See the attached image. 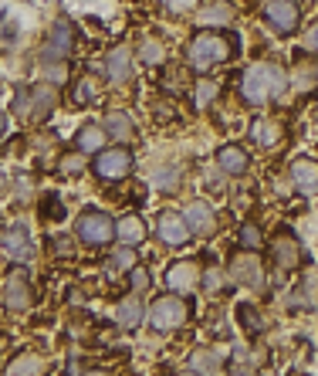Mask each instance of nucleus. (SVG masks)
<instances>
[{
	"instance_id": "19",
	"label": "nucleus",
	"mask_w": 318,
	"mask_h": 376,
	"mask_svg": "<svg viewBox=\"0 0 318 376\" xmlns=\"http://www.w3.org/2000/svg\"><path fill=\"white\" fill-rule=\"evenodd\" d=\"M105 126H95V122H85L81 129L75 132V146H78V153H102V146H105Z\"/></svg>"
},
{
	"instance_id": "4",
	"label": "nucleus",
	"mask_w": 318,
	"mask_h": 376,
	"mask_svg": "<svg viewBox=\"0 0 318 376\" xmlns=\"http://www.w3.org/2000/svg\"><path fill=\"white\" fill-rule=\"evenodd\" d=\"M78 237L91 247H105L115 241V221L105 214V210H81V217L75 221Z\"/></svg>"
},
{
	"instance_id": "31",
	"label": "nucleus",
	"mask_w": 318,
	"mask_h": 376,
	"mask_svg": "<svg viewBox=\"0 0 318 376\" xmlns=\"http://www.w3.org/2000/svg\"><path fill=\"white\" fill-rule=\"evenodd\" d=\"M237 241H241V247H247V251H261V227L257 224H241V234H237Z\"/></svg>"
},
{
	"instance_id": "12",
	"label": "nucleus",
	"mask_w": 318,
	"mask_h": 376,
	"mask_svg": "<svg viewBox=\"0 0 318 376\" xmlns=\"http://www.w3.org/2000/svg\"><path fill=\"white\" fill-rule=\"evenodd\" d=\"M4 251H7V258L11 261H31L34 258V241H31V234H27L24 224H11L7 234H4Z\"/></svg>"
},
{
	"instance_id": "28",
	"label": "nucleus",
	"mask_w": 318,
	"mask_h": 376,
	"mask_svg": "<svg viewBox=\"0 0 318 376\" xmlns=\"http://www.w3.org/2000/svg\"><path fill=\"white\" fill-rule=\"evenodd\" d=\"M99 99V81L91 75H85V78H78V85L71 89V102L75 105H89V102H95Z\"/></svg>"
},
{
	"instance_id": "30",
	"label": "nucleus",
	"mask_w": 318,
	"mask_h": 376,
	"mask_svg": "<svg viewBox=\"0 0 318 376\" xmlns=\"http://www.w3.org/2000/svg\"><path fill=\"white\" fill-rule=\"evenodd\" d=\"M163 58H166V48H163V41H156V38H146L139 44V61H146V65L153 68V65H163Z\"/></svg>"
},
{
	"instance_id": "24",
	"label": "nucleus",
	"mask_w": 318,
	"mask_h": 376,
	"mask_svg": "<svg viewBox=\"0 0 318 376\" xmlns=\"http://www.w3.org/2000/svg\"><path fill=\"white\" fill-rule=\"evenodd\" d=\"M48 370L44 366V356H34V352H24V356H17L14 363H7V373H21V376H41Z\"/></svg>"
},
{
	"instance_id": "6",
	"label": "nucleus",
	"mask_w": 318,
	"mask_h": 376,
	"mask_svg": "<svg viewBox=\"0 0 318 376\" xmlns=\"http://www.w3.org/2000/svg\"><path fill=\"white\" fill-rule=\"evenodd\" d=\"M71 48H75V24L68 17H58L51 24L44 48H41V61H64L71 54Z\"/></svg>"
},
{
	"instance_id": "26",
	"label": "nucleus",
	"mask_w": 318,
	"mask_h": 376,
	"mask_svg": "<svg viewBox=\"0 0 318 376\" xmlns=\"http://www.w3.org/2000/svg\"><path fill=\"white\" fill-rule=\"evenodd\" d=\"M54 102H58V95H54V89L48 85H38V89L31 91V116H48L54 109Z\"/></svg>"
},
{
	"instance_id": "35",
	"label": "nucleus",
	"mask_w": 318,
	"mask_h": 376,
	"mask_svg": "<svg viewBox=\"0 0 318 376\" xmlns=\"http://www.w3.org/2000/svg\"><path fill=\"white\" fill-rule=\"evenodd\" d=\"M132 288H136V292H142V288H149V272H146V268H139V264H136V268H132Z\"/></svg>"
},
{
	"instance_id": "2",
	"label": "nucleus",
	"mask_w": 318,
	"mask_h": 376,
	"mask_svg": "<svg viewBox=\"0 0 318 376\" xmlns=\"http://www.w3.org/2000/svg\"><path fill=\"white\" fill-rule=\"evenodd\" d=\"M230 51H237V44H230V38L214 34V31H204V34H197V38L190 41L187 58H190L193 71H210V68L224 65L230 58Z\"/></svg>"
},
{
	"instance_id": "8",
	"label": "nucleus",
	"mask_w": 318,
	"mask_h": 376,
	"mask_svg": "<svg viewBox=\"0 0 318 376\" xmlns=\"http://www.w3.org/2000/svg\"><path fill=\"white\" fill-rule=\"evenodd\" d=\"M156 234H159V241H166L169 247H183L187 241H190V224H187V217L183 214H177V210H163L159 217H156Z\"/></svg>"
},
{
	"instance_id": "3",
	"label": "nucleus",
	"mask_w": 318,
	"mask_h": 376,
	"mask_svg": "<svg viewBox=\"0 0 318 376\" xmlns=\"http://www.w3.org/2000/svg\"><path fill=\"white\" fill-rule=\"evenodd\" d=\"M190 319V305L179 299V292H169V295H159L153 299V309H149V325L156 332H173L179 325Z\"/></svg>"
},
{
	"instance_id": "15",
	"label": "nucleus",
	"mask_w": 318,
	"mask_h": 376,
	"mask_svg": "<svg viewBox=\"0 0 318 376\" xmlns=\"http://www.w3.org/2000/svg\"><path fill=\"white\" fill-rule=\"evenodd\" d=\"M292 183L298 187V194L315 197L318 194V163L315 159H308V156L294 159L292 163Z\"/></svg>"
},
{
	"instance_id": "18",
	"label": "nucleus",
	"mask_w": 318,
	"mask_h": 376,
	"mask_svg": "<svg viewBox=\"0 0 318 376\" xmlns=\"http://www.w3.org/2000/svg\"><path fill=\"white\" fill-rule=\"evenodd\" d=\"M271 251H274V261H278V268H288V272H294V268L302 264V247H298V241H294L292 234H281Z\"/></svg>"
},
{
	"instance_id": "32",
	"label": "nucleus",
	"mask_w": 318,
	"mask_h": 376,
	"mask_svg": "<svg viewBox=\"0 0 318 376\" xmlns=\"http://www.w3.org/2000/svg\"><path fill=\"white\" fill-rule=\"evenodd\" d=\"M217 95H220V85H217V81H210V78L200 81V85H197V109H207Z\"/></svg>"
},
{
	"instance_id": "41",
	"label": "nucleus",
	"mask_w": 318,
	"mask_h": 376,
	"mask_svg": "<svg viewBox=\"0 0 318 376\" xmlns=\"http://www.w3.org/2000/svg\"><path fill=\"white\" fill-rule=\"evenodd\" d=\"M64 299H68V305H81V299H85V295H81L78 288H68V292H64Z\"/></svg>"
},
{
	"instance_id": "13",
	"label": "nucleus",
	"mask_w": 318,
	"mask_h": 376,
	"mask_svg": "<svg viewBox=\"0 0 318 376\" xmlns=\"http://www.w3.org/2000/svg\"><path fill=\"white\" fill-rule=\"evenodd\" d=\"M183 217H187V224H190V231L200 234V237L217 234V214H214V207H210L207 200H193V204H187Z\"/></svg>"
},
{
	"instance_id": "42",
	"label": "nucleus",
	"mask_w": 318,
	"mask_h": 376,
	"mask_svg": "<svg viewBox=\"0 0 318 376\" xmlns=\"http://www.w3.org/2000/svg\"><path fill=\"white\" fill-rule=\"evenodd\" d=\"M44 78H51V81H61L64 78V71L58 65H51V68H44Z\"/></svg>"
},
{
	"instance_id": "33",
	"label": "nucleus",
	"mask_w": 318,
	"mask_h": 376,
	"mask_svg": "<svg viewBox=\"0 0 318 376\" xmlns=\"http://www.w3.org/2000/svg\"><path fill=\"white\" fill-rule=\"evenodd\" d=\"M112 264H115V268H126V272H132V268H136V247H132V244L115 247Z\"/></svg>"
},
{
	"instance_id": "14",
	"label": "nucleus",
	"mask_w": 318,
	"mask_h": 376,
	"mask_svg": "<svg viewBox=\"0 0 318 376\" xmlns=\"http://www.w3.org/2000/svg\"><path fill=\"white\" fill-rule=\"evenodd\" d=\"M105 75H109L112 85H126L129 78H132V51H129L126 44H119V48L109 51V58H105Z\"/></svg>"
},
{
	"instance_id": "17",
	"label": "nucleus",
	"mask_w": 318,
	"mask_h": 376,
	"mask_svg": "<svg viewBox=\"0 0 318 376\" xmlns=\"http://www.w3.org/2000/svg\"><path fill=\"white\" fill-rule=\"evenodd\" d=\"M217 167L224 169V173H230V177H241V173H247L251 159H247V153H244L241 146H220L217 149Z\"/></svg>"
},
{
	"instance_id": "43",
	"label": "nucleus",
	"mask_w": 318,
	"mask_h": 376,
	"mask_svg": "<svg viewBox=\"0 0 318 376\" xmlns=\"http://www.w3.org/2000/svg\"><path fill=\"white\" fill-rule=\"evenodd\" d=\"M4 132H7V116L0 112V136H4Z\"/></svg>"
},
{
	"instance_id": "1",
	"label": "nucleus",
	"mask_w": 318,
	"mask_h": 376,
	"mask_svg": "<svg viewBox=\"0 0 318 376\" xmlns=\"http://www.w3.org/2000/svg\"><path fill=\"white\" fill-rule=\"evenodd\" d=\"M284 89V71L274 65H251L241 78V95L247 99L251 105H264L271 102L278 91Z\"/></svg>"
},
{
	"instance_id": "10",
	"label": "nucleus",
	"mask_w": 318,
	"mask_h": 376,
	"mask_svg": "<svg viewBox=\"0 0 318 376\" xmlns=\"http://www.w3.org/2000/svg\"><path fill=\"white\" fill-rule=\"evenodd\" d=\"M264 17L278 34H294L298 24H302V14H298V7H294L292 0H271L264 7Z\"/></svg>"
},
{
	"instance_id": "20",
	"label": "nucleus",
	"mask_w": 318,
	"mask_h": 376,
	"mask_svg": "<svg viewBox=\"0 0 318 376\" xmlns=\"http://www.w3.org/2000/svg\"><path fill=\"white\" fill-rule=\"evenodd\" d=\"M281 136H284V129H281L274 119H254V122H251V139H254L261 149H271V146H278Z\"/></svg>"
},
{
	"instance_id": "11",
	"label": "nucleus",
	"mask_w": 318,
	"mask_h": 376,
	"mask_svg": "<svg viewBox=\"0 0 318 376\" xmlns=\"http://www.w3.org/2000/svg\"><path fill=\"white\" fill-rule=\"evenodd\" d=\"M200 285V264L197 261H177V264H169V272H166V288L169 292H179V295H187L193 288Z\"/></svg>"
},
{
	"instance_id": "16",
	"label": "nucleus",
	"mask_w": 318,
	"mask_h": 376,
	"mask_svg": "<svg viewBox=\"0 0 318 376\" xmlns=\"http://www.w3.org/2000/svg\"><path fill=\"white\" fill-rule=\"evenodd\" d=\"M197 21L207 27H227L234 21V4H227V0H207L204 7L197 11Z\"/></svg>"
},
{
	"instance_id": "37",
	"label": "nucleus",
	"mask_w": 318,
	"mask_h": 376,
	"mask_svg": "<svg viewBox=\"0 0 318 376\" xmlns=\"http://www.w3.org/2000/svg\"><path fill=\"white\" fill-rule=\"evenodd\" d=\"M48 214H51L54 221H61V217H64L61 204H58V200H54V197H48V207H41V217H48Z\"/></svg>"
},
{
	"instance_id": "39",
	"label": "nucleus",
	"mask_w": 318,
	"mask_h": 376,
	"mask_svg": "<svg viewBox=\"0 0 318 376\" xmlns=\"http://www.w3.org/2000/svg\"><path fill=\"white\" fill-rule=\"evenodd\" d=\"M81 167H85V163H81V156H64V159H61L64 173H81Z\"/></svg>"
},
{
	"instance_id": "7",
	"label": "nucleus",
	"mask_w": 318,
	"mask_h": 376,
	"mask_svg": "<svg viewBox=\"0 0 318 376\" xmlns=\"http://www.w3.org/2000/svg\"><path fill=\"white\" fill-rule=\"evenodd\" d=\"M230 278L247 288H264L267 278H264V264L257 258V251H247V247H244L237 258H230Z\"/></svg>"
},
{
	"instance_id": "34",
	"label": "nucleus",
	"mask_w": 318,
	"mask_h": 376,
	"mask_svg": "<svg viewBox=\"0 0 318 376\" xmlns=\"http://www.w3.org/2000/svg\"><path fill=\"white\" fill-rule=\"evenodd\" d=\"M14 112L17 116H31V89H17V95H14Z\"/></svg>"
},
{
	"instance_id": "22",
	"label": "nucleus",
	"mask_w": 318,
	"mask_h": 376,
	"mask_svg": "<svg viewBox=\"0 0 318 376\" xmlns=\"http://www.w3.org/2000/svg\"><path fill=\"white\" fill-rule=\"evenodd\" d=\"M115 322L122 325L126 332L139 329V322H142V302L139 299H122V302H119V309H115Z\"/></svg>"
},
{
	"instance_id": "40",
	"label": "nucleus",
	"mask_w": 318,
	"mask_h": 376,
	"mask_svg": "<svg viewBox=\"0 0 318 376\" xmlns=\"http://www.w3.org/2000/svg\"><path fill=\"white\" fill-rule=\"evenodd\" d=\"M207 288H210V292H220V288H224V278H220V272H217V268H210V272H207Z\"/></svg>"
},
{
	"instance_id": "5",
	"label": "nucleus",
	"mask_w": 318,
	"mask_h": 376,
	"mask_svg": "<svg viewBox=\"0 0 318 376\" xmlns=\"http://www.w3.org/2000/svg\"><path fill=\"white\" fill-rule=\"evenodd\" d=\"M136 167V156L129 153L126 146H115V149H102V153H95V177L99 180H126L129 173Z\"/></svg>"
},
{
	"instance_id": "9",
	"label": "nucleus",
	"mask_w": 318,
	"mask_h": 376,
	"mask_svg": "<svg viewBox=\"0 0 318 376\" xmlns=\"http://www.w3.org/2000/svg\"><path fill=\"white\" fill-rule=\"evenodd\" d=\"M34 302V288L27 282V272H11L4 282V305L11 312H27Z\"/></svg>"
},
{
	"instance_id": "36",
	"label": "nucleus",
	"mask_w": 318,
	"mask_h": 376,
	"mask_svg": "<svg viewBox=\"0 0 318 376\" xmlns=\"http://www.w3.org/2000/svg\"><path fill=\"white\" fill-rule=\"evenodd\" d=\"M305 51H312V54H318V21L312 27L305 31Z\"/></svg>"
},
{
	"instance_id": "27",
	"label": "nucleus",
	"mask_w": 318,
	"mask_h": 376,
	"mask_svg": "<svg viewBox=\"0 0 318 376\" xmlns=\"http://www.w3.org/2000/svg\"><path fill=\"white\" fill-rule=\"evenodd\" d=\"M318 81V61H298L294 65V71H292V85L294 89H312Z\"/></svg>"
},
{
	"instance_id": "25",
	"label": "nucleus",
	"mask_w": 318,
	"mask_h": 376,
	"mask_svg": "<svg viewBox=\"0 0 318 376\" xmlns=\"http://www.w3.org/2000/svg\"><path fill=\"white\" fill-rule=\"evenodd\" d=\"M237 322H241V329H247L251 336H261V332H264V319H261V312H257L251 302H241V305H237Z\"/></svg>"
},
{
	"instance_id": "38",
	"label": "nucleus",
	"mask_w": 318,
	"mask_h": 376,
	"mask_svg": "<svg viewBox=\"0 0 318 376\" xmlns=\"http://www.w3.org/2000/svg\"><path fill=\"white\" fill-rule=\"evenodd\" d=\"M51 244H54V254H71L75 251V244H71V237H51Z\"/></svg>"
},
{
	"instance_id": "29",
	"label": "nucleus",
	"mask_w": 318,
	"mask_h": 376,
	"mask_svg": "<svg viewBox=\"0 0 318 376\" xmlns=\"http://www.w3.org/2000/svg\"><path fill=\"white\" fill-rule=\"evenodd\" d=\"M190 370L193 373H217L220 370V356L214 350H197L190 356Z\"/></svg>"
},
{
	"instance_id": "23",
	"label": "nucleus",
	"mask_w": 318,
	"mask_h": 376,
	"mask_svg": "<svg viewBox=\"0 0 318 376\" xmlns=\"http://www.w3.org/2000/svg\"><path fill=\"white\" fill-rule=\"evenodd\" d=\"M115 237L122 244H139L142 237H146V224L139 217H122V221H115Z\"/></svg>"
},
{
	"instance_id": "21",
	"label": "nucleus",
	"mask_w": 318,
	"mask_h": 376,
	"mask_svg": "<svg viewBox=\"0 0 318 376\" xmlns=\"http://www.w3.org/2000/svg\"><path fill=\"white\" fill-rule=\"evenodd\" d=\"M105 132H109L112 139H119V143H129V139H136V122L129 119V112L115 109V112L105 116Z\"/></svg>"
}]
</instances>
